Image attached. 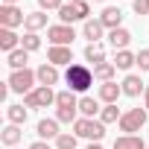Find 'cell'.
<instances>
[{
    "mask_svg": "<svg viewBox=\"0 0 149 149\" xmlns=\"http://www.w3.org/2000/svg\"><path fill=\"white\" fill-rule=\"evenodd\" d=\"M21 137H24V132H21V126H15V123H9L3 132H0V143L9 146V149H15V146L21 143Z\"/></svg>",
    "mask_w": 149,
    "mask_h": 149,
    "instance_id": "cell-15",
    "label": "cell"
},
{
    "mask_svg": "<svg viewBox=\"0 0 149 149\" xmlns=\"http://www.w3.org/2000/svg\"><path fill=\"white\" fill-rule=\"evenodd\" d=\"M146 149H149V146H146Z\"/></svg>",
    "mask_w": 149,
    "mask_h": 149,
    "instance_id": "cell-40",
    "label": "cell"
},
{
    "mask_svg": "<svg viewBox=\"0 0 149 149\" xmlns=\"http://www.w3.org/2000/svg\"><path fill=\"white\" fill-rule=\"evenodd\" d=\"M146 88H143V79L140 76H134V73H129V76L123 79V94L126 97H140Z\"/></svg>",
    "mask_w": 149,
    "mask_h": 149,
    "instance_id": "cell-19",
    "label": "cell"
},
{
    "mask_svg": "<svg viewBox=\"0 0 149 149\" xmlns=\"http://www.w3.org/2000/svg\"><path fill=\"white\" fill-rule=\"evenodd\" d=\"M100 21H102V26L111 32V29H120L123 26V12L117 9V6H105L102 9V15H100Z\"/></svg>",
    "mask_w": 149,
    "mask_h": 149,
    "instance_id": "cell-11",
    "label": "cell"
},
{
    "mask_svg": "<svg viewBox=\"0 0 149 149\" xmlns=\"http://www.w3.org/2000/svg\"><path fill=\"white\" fill-rule=\"evenodd\" d=\"M56 149H76V134L61 132V134L56 137Z\"/></svg>",
    "mask_w": 149,
    "mask_h": 149,
    "instance_id": "cell-30",
    "label": "cell"
},
{
    "mask_svg": "<svg viewBox=\"0 0 149 149\" xmlns=\"http://www.w3.org/2000/svg\"><path fill=\"white\" fill-rule=\"evenodd\" d=\"M143 102H146V105H143V108H146V111H149V85H146V91H143Z\"/></svg>",
    "mask_w": 149,
    "mask_h": 149,
    "instance_id": "cell-35",
    "label": "cell"
},
{
    "mask_svg": "<svg viewBox=\"0 0 149 149\" xmlns=\"http://www.w3.org/2000/svg\"><path fill=\"white\" fill-rule=\"evenodd\" d=\"M94 3H105V0H94Z\"/></svg>",
    "mask_w": 149,
    "mask_h": 149,
    "instance_id": "cell-39",
    "label": "cell"
},
{
    "mask_svg": "<svg viewBox=\"0 0 149 149\" xmlns=\"http://www.w3.org/2000/svg\"><path fill=\"white\" fill-rule=\"evenodd\" d=\"M146 120H149V111L146 108H129V111H123V117H120V132L123 134H134V132H140L143 126H146Z\"/></svg>",
    "mask_w": 149,
    "mask_h": 149,
    "instance_id": "cell-5",
    "label": "cell"
},
{
    "mask_svg": "<svg viewBox=\"0 0 149 149\" xmlns=\"http://www.w3.org/2000/svg\"><path fill=\"white\" fill-rule=\"evenodd\" d=\"M64 82H67V91H73V94H85L91 85H94V70L88 67V64H70L67 70H64Z\"/></svg>",
    "mask_w": 149,
    "mask_h": 149,
    "instance_id": "cell-1",
    "label": "cell"
},
{
    "mask_svg": "<svg viewBox=\"0 0 149 149\" xmlns=\"http://www.w3.org/2000/svg\"><path fill=\"white\" fill-rule=\"evenodd\" d=\"M73 134L76 137H85L91 143H100L105 137V123L102 120H94V117H79L73 123Z\"/></svg>",
    "mask_w": 149,
    "mask_h": 149,
    "instance_id": "cell-3",
    "label": "cell"
},
{
    "mask_svg": "<svg viewBox=\"0 0 149 149\" xmlns=\"http://www.w3.org/2000/svg\"><path fill=\"white\" fill-rule=\"evenodd\" d=\"M85 61H94V67L105 61V47H102V41H97V44H88V47H85Z\"/></svg>",
    "mask_w": 149,
    "mask_h": 149,
    "instance_id": "cell-21",
    "label": "cell"
},
{
    "mask_svg": "<svg viewBox=\"0 0 149 149\" xmlns=\"http://www.w3.org/2000/svg\"><path fill=\"white\" fill-rule=\"evenodd\" d=\"M29 149H50V143L47 140H35V143H29Z\"/></svg>",
    "mask_w": 149,
    "mask_h": 149,
    "instance_id": "cell-34",
    "label": "cell"
},
{
    "mask_svg": "<svg viewBox=\"0 0 149 149\" xmlns=\"http://www.w3.org/2000/svg\"><path fill=\"white\" fill-rule=\"evenodd\" d=\"M38 6H41V12H58L64 6V0H38Z\"/></svg>",
    "mask_w": 149,
    "mask_h": 149,
    "instance_id": "cell-31",
    "label": "cell"
},
{
    "mask_svg": "<svg viewBox=\"0 0 149 149\" xmlns=\"http://www.w3.org/2000/svg\"><path fill=\"white\" fill-rule=\"evenodd\" d=\"M64 3H79V0H64Z\"/></svg>",
    "mask_w": 149,
    "mask_h": 149,
    "instance_id": "cell-38",
    "label": "cell"
},
{
    "mask_svg": "<svg viewBox=\"0 0 149 149\" xmlns=\"http://www.w3.org/2000/svg\"><path fill=\"white\" fill-rule=\"evenodd\" d=\"M88 15H91V3L88 0H79V3H64L61 9H58V18H61V24H73V21H88Z\"/></svg>",
    "mask_w": 149,
    "mask_h": 149,
    "instance_id": "cell-6",
    "label": "cell"
},
{
    "mask_svg": "<svg viewBox=\"0 0 149 149\" xmlns=\"http://www.w3.org/2000/svg\"><path fill=\"white\" fill-rule=\"evenodd\" d=\"M18 47H21V38H18L15 29H0V50L9 56V53H15Z\"/></svg>",
    "mask_w": 149,
    "mask_h": 149,
    "instance_id": "cell-18",
    "label": "cell"
},
{
    "mask_svg": "<svg viewBox=\"0 0 149 149\" xmlns=\"http://www.w3.org/2000/svg\"><path fill=\"white\" fill-rule=\"evenodd\" d=\"M102 32H105V26H102V21L97 18V21H85V26H82V38H88V44H97L100 38H102Z\"/></svg>",
    "mask_w": 149,
    "mask_h": 149,
    "instance_id": "cell-13",
    "label": "cell"
},
{
    "mask_svg": "<svg viewBox=\"0 0 149 149\" xmlns=\"http://www.w3.org/2000/svg\"><path fill=\"white\" fill-rule=\"evenodd\" d=\"M120 94H123V85H117V82H102V85H100V100H102L105 105H114Z\"/></svg>",
    "mask_w": 149,
    "mask_h": 149,
    "instance_id": "cell-16",
    "label": "cell"
},
{
    "mask_svg": "<svg viewBox=\"0 0 149 149\" xmlns=\"http://www.w3.org/2000/svg\"><path fill=\"white\" fill-rule=\"evenodd\" d=\"M73 38H76V32H73V26H67V24H53V26H47V41H50L53 47H70Z\"/></svg>",
    "mask_w": 149,
    "mask_h": 149,
    "instance_id": "cell-8",
    "label": "cell"
},
{
    "mask_svg": "<svg viewBox=\"0 0 149 149\" xmlns=\"http://www.w3.org/2000/svg\"><path fill=\"white\" fill-rule=\"evenodd\" d=\"M88 149H105V146H100V143H91V146H88Z\"/></svg>",
    "mask_w": 149,
    "mask_h": 149,
    "instance_id": "cell-37",
    "label": "cell"
},
{
    "mask_svg": "<svg viewBox=\"0 0 149 149\" xmlns=\"http://www.w3.org/2000/svg\"><path fill=\"white\" fill-rule=\"evenodd\" d=\"M6 61H9V67H12V70H24V67H26V61H29V53H26L24 47H18L15 53H9V56H6Z\"/></svg>",
    "mask_w": 149,
    "mask_h": 149,
    "instance_id": "cell-24",
    "label": "cell"
},
{
    "mask_svg": "<svg viewBox=\"0 0 149 149\" xmlns=\"http://www.w3.org/2000/svg\"><path fill=\"white\" fill-rule=\"evenodd\" d=\"M47 61H50V64H56V67H61V64H67V67H70L73 53H70V47H50V50H47Z\"/></svg>",
    "mask_w": 149,
    "mask_h": 149,
    "instance_id": "cell-12",
    "label": "cell"
},
{
    "mask_svg": "<svg viewBox=\"0 0 149 149\" xmlns=\"http://www.w3.org/2000/svg\"><path fill=\"white\" fill-rule=\"evenodd\" d=\"M6 82H9V88H12L15 94H24V97H26L29 91L38 88V85H35L38 76H35V70H29V67H24V70H12Z\"/></svg>",
    "mask_w": 149,
    "mask_h": 149,
    "instance_id": "cell-4",
    "label": "cell"
},
{
    "mask_svg": "<svg viewBox=\"0 0 149 149\" xmlns=\"http://www.w3.org/2000/svg\"><path fill=\"white\" fill-rule=\"evenodd\" d=\"M132 64H137V56H134V53H129V50H120V53L114 56V67H117V70H129Z\"/></svg>",
    "mask_w": 149,
    "mask_h": 149,
    "instance_id": "cell-26",
    "label": "cell"
},
{
    "mask_svg": "<svg viewBox=\"0 0 149 149\" xmlns=\"http://www.w3.org/2000/svg\"><path fill=\"white\" fill-rule=\"evenodd\" d=\"M114 73H117L114 61H102V64L94 67V79H100V82H114Z\"/></svg>",
    "mask_w": 149,
    "mask_h": 149,
    "instance_id": "cell-22",
    "label": "cell"
},
{
    "mask_svg": "<svg viewBox=\"0 0 149 149\" xmlns=\"http://www.w3.org/2000/svg\"><path fill=\"white\" fill-rule=\"evenodd\" d=\"M129 41H132V32L126 29V26H120V29H111L108 32V44L120 53V50H129Z\"/></svg>",
    "mask_w": 149,
    "mask_h": 149,
    "instance_id": "cell-14",
    "label": "cell"
},
{
    "mask_svg": "<svg viewBox=\"0 0 149 149\" xmlns=\"http://www.w3.org/2000/svg\"><path fill=\"white\" fill-rule=\"evenodd\" d=\"M35 134L41 137V140H56L61 132H58V120H38V126H35Z\"/></svg>",
    "mask_w": 149,
    "mask_h": 149,
    "instance_id": "cell-17",
    "label": "cell"
},
{
    "mask_svg": "<svg viewBox=\"0 0 149 149\" xmlns=\"http://www.w3.org/2000/svg\"><path fill=\"white\" fill-rule=\"evenodd\" d=\"M21 24H26V15L18 6H0V29H18Z\"/></svg>",
    "mask_w": 149,
    "mask_h": 149,
    "instance_id": "cell-9",
    "label": "cell"
},
{
    "mask_svg": "<svg viewBox=\"0 0 149 149\" xmlns=\"http://www.w3.org/2000/svg\"><path fill=\"white\" fill-rule=\"evenodd\" d=\"M35 76H38V85L53 88V85H58V67H56V64H50V61H44V64L35 70Z\"/></svg>",
    "mask_w": 149,
    "mask_h": 149,
    "instance_id": "cell-10",
    "label": "cell"
},
{
    "mask_svg": "<svg viewBox=\"0 0 149 149\" xmlns=\"http://www.w3.org/2000/svg\"><path fill=\"white\" fill-rule=\"evenodd\" d=\"M24 26H26V32H38V29H44V26H47V15H44L41 9H38V12H29Z\"/></svg>",
    "mask_w": 149,
    "mask_h": 149,
    "instance_id": "cell-23",
    "label": "cell"
},
{
    "mask_svg": "<svg viewBox=\"0 0 149 149\" xmlns=\"http://www.w3.org/2000/svg\"><path fill=\"white\" fill-rule=\"evenodd\" d=\"M21 47H24L26 53H35V50L41 47V38H38V32H26V35L21 38Z\"/></svg>",
    "mask_w": 149,
    "mask_h": 149,
    "instance_id": "cell-29",
    "label": "cell"
},
{
    "mask_svg": "<svg viewBox=\"0 0 149 149\" xmlns=\"http://www.w3.org/2000/svg\"><path fill=\"white\" fill-rule=\"evenodd\" d=\"M120 117H123V114L117 111V102H114V105H105V108L100 111V120H102L105 126H108V123H120Z\"/></svg>",
    "mask_w": 149,
    "mask_h": 149,
    "instance_id": "cell-28",
    "label": "cell"
},
{
    "mask_svg": "<svg viewBox=\"0 0 149 149\" xmlns=\"http://www.w3.org/2000/svg\"><path fill=\"white\" fill-rule=\"evenodd\" d=\"M134 15H149V0H132Z\"/></svg>",
    "mask_w": 149,
    "mask_h": 149,
    "instance_id": "cell-32",
    "label": "cell"
},
{
    "mask_svg": "<svg viewBox=\"0 0 149 149\" xmlns=\"http://www.w3.org/2000/svg\"><path fill=\"white\" fill-rule=\"evenodd\" d=\"M137 67L140 70H149V50H140L137 53Z\"/></svg>",
    "mask_w": 149,
    "mask_h": 149,
    "instance_id": "cell-33",
    "label": "cell"
},
{
    "mask_svg": "<svg viewBox=\"0 0 149 149\" xmlns=\"http://www.w3.org/2000/svg\"><path fill=\"white\" fill-rule=\"evenodd\" d=\"M114 149H146V143L140 134H120L114 140Z\"/></svg>",
    "mask_w": 149,
    "mask_h": 149,
    "instance_id": "cell-20",
    "label": "cell"
},
{
    "mask_svg": "<svg viewBox=\"0 0 149 149\" xmlns=\"http://www.w3.org/2000/svg\"><path fill=\"white\" fill-rule=\"evenodd\" d=\"M24 105L26 108H47V105H56V91L47 88V85H38L35 91H29L24 97Z\"/></svg>",
    "mask_w": 149,
    "mask_h": 149,
    "instance_id": "cell-7",
    "label": "cell"
},
{
    "mask_svg": "<svg viewBox=\"0 0 149 149\" xmlns=\"http://www.w3.org/2000/svg\"><path fill=\"white\" fill-rule=\"evenodd\" d=\"M6 117H9V123L24 126V123H26V105H9V108H6Z\"/></svg>",
    "mask_w": 149,
    "mask_h": 149,
    "instance_id": "cell-27",
    "label": "cell"
},
{
    "mask_svg": "<svg viewBox=\"0 0 149 149\" xmlns=\"http://www.w3.org/2000/svg\"><path fill=\"white\" fill-rule=\"evenodd\" d=\"M79 100L73 91H58L56 94V120L58 123H76L79 117Z\"/></svg>",
    "mask_w": 149,
    "mask_h": 149,
    "instance_id": "cell-2",
    "label": "cell"
},
{
    "mask_svg": "<svg viewBox=\"0 0 149 149\" xmlns=\"http://www.w3.org/2000/svg\"><path fill=\"white\" fill-rule=\"evenodd\" d=\"M3 6H18V0H3Z\"/></svg>",
    "mask_w": 149,
    "mask_h": 149,
    "instance_id": "cell-36",
    "label": "cell"
},
{
    "mask_svg": "<svg viewBox=\"0 0 149 149\" xmlns=\"http://www.w3.org/2000/svg\"><path fill=\"white\" fill-rule=\"evenodd\" d=\"M100 111H102V108H100V102H97L94 97H82V100H79V114H82V117H97Z\"/></svg>",
    "mask_w": 149,
    "mask_h": 149,
    "instance_id": "cell-25",
    "label": "cell"
}]
</instances>
